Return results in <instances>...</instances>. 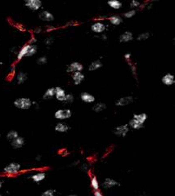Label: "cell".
<instances>
[{"instance_id":"83f0119b","label":"cell","mask_w":175,"mask_h":196,"mask_svg":"<svg viewBox=\"0 0 175 196\" xmlns=\"http://www.w3.org/2000/svg\"><path fill=\"white\" fill-rule=\"evenodd\" d=\"M26 79H27V75H26V74H25L23 72L19 73L16 76V80H17V83L19 84L25 83Z\"/></svg>"},{"instance_id":"cb8c5ba5","label":"cell","mask_w":175,"mask_h":196,"mask_svg":"<svg viewBox=\"0 0 175 196\" xmlns=\"http://www.w3.org/2000/svg\"><path fill=\"white\" fill-rule=\"evenodd\" d=\"M107 109V105L102 102H98L92 106V110L96 113H100Z\"/></svg>"},{"instance_id":"7c38bea8","label":"cell","mask_w":175,"mask_h":196,"mask_svg":"<svg viewBox=\"0 0 175 196\" xmlns=\"http://www.w3.org/2000/svg\"><path fill=\"white\" fill-rule=\"evenodd\" d=\"M80 98H81V100H83L84 102L88 103V104L93 103L96 100L95 96H93V95H92V94H90V93H88V92H82V93H81Z\"/></svg>"},{"instance_id":"4dcf8cb0","label":"cell","mask_w":175,"mask_h":196,"mask_svg":"<svg viewBox=\"0 0 175 196\" xmlns=\"http://www.w3.org/2000/svg\"><path fill=\"white\" fill-rule=\"evenodd\" d=\"M136 13H137V11L134 10V9H131V10H129V11H127V12H125L123 14V17H125V18H127V19H130L132 17H133V16H135Z\"/></svg>"},{"instance_id":"8d00e7d4","label":"cell","mask_w":175,"mask_h":196,"mask_svg":"<svg viewBox=\"0 0 175 196\" xmlns=\"http://www.w3.org/2000/svg\"><path fill=\"white\" fill-rule=\"evenodd\" d=\"M131 54L130 53H126V54H124V56H123V57H124V59L127 60H129L130 59H131Z\"/></svg>"},{"instance_id":"e0dca14e","label":"cell","mask_w":175,"mask_h":196,"mask_svg":"<svg viewBox=\"0 0 175 196\" xmlns=\"http://www.w3.org/2000/svg\"><path fill=\"white\" fill-rule=\"evenodd\" d=\"M25 145V139L21 136H18L12 141V146L14 149H20Z\"/></svg>"},{"instance_id":"5bb4252c","label":"cell","mask_w":175,"mask_h":196,"mask_svg":"<svg viewBox=\"0 0 175 196\" xmlns=\"http://www.w3.org/2000/svg\"><path fill=\"white\" fill-rule=\"evenodd\" d=\"M39 17L42 20L48 21V22H50V21H52V20H54L53 15L50 12H48V11H43L42 12H40Z\"/></svg>"},{"instance_id":"ab89813d","label":"cell","mask_w":175,"mask_h":196,"mask_svg":"<svg viewBox=\"0 0 175 196\" xmlns=\"http://www.w3.org/2000/svg\"><path fill=\"white\" fill-rule=\"evenodd\" d=\"M2 185H3V181H0V189L2 187Z\"/></svg>"},{"instance_id":"44dd1931","label":"cell","mask_w":175,"mask_h":196,"mask_svg":"<svg viewBox=\"0 0 175 196\" xmlns=\"http://www.w3.org/2000/svg\"><path fill=\"white\" fill-rule=\"evenodd\" d=\"M102 67V63L100 60H97L92 61L91 64L88 65V70L89 71H95L97 70L98 69Z\"/></svg>"},{"instance_id":"8992f818","label":"cell","mask_w":175,"mask_h":196,"mask_svg":"<svg viewBox=\"0 0 175 196\" xmlns=\"http://www.w3.org/2000/svg\"><path fill=\"white\" fill-rule=\"evenodd\" d=\"M161 83L167 87L173 86L174 84H175L174 74H173L171 73H167V74H164L161 78Z\"/></svg>"},{"instance_id":"ba28073f","label":"cell","mask_w":175,"mask_h":196,"mask_svg":"<svg viewBox=\"0 0 175 196\" xmlns=\"http://www.w3.org/2000/svg\"><path fill=\"white\" fill-rule=\"evenodd\" d=\"M25 7L32 11H38L42 7V2L40 0H26Z\"/></svg>"},{"instance_id":"f35d334b","label":"cell","mask_w":175,"mask_h":196,"mask_svg":"<svg viewBox=\"0 0 175 196\" xmlns=\"http://www.w3.org/2000/svg\"><path fill=\"white\" fill-rule=\"evenodd\" d=\"M52 42H53V39L52 38H48V39L46 40L45 44H48V45H50L51 44H52Z\"/></svg>"},{"instance_id":"2e32d148","label":"cell","mask_w":175,"mask_h":196,"mask_svg":"<svg viewBox=\"0 0 175 196\" xmlns=\"http://www.w3.org/2000/svg\"><path fill=\"white\" fill-rule=\"evenodd\" d=\"M128 126H129V128H131L133 130H140L143 128L144 124H141L140 122L134 119H131L128 122Z\"/></svg>"},{"instance_id":"6da1fadb","label":"cell","mask_w":175,"mask_h":196,"mask_svg":"<svg viewBox=\"0 0 175 196\" xmlns=\"http://www.w3.org/2000/svg\"><path fill=\"white\" fill-rule=\"evenodd\" d=\"M13 104L16 108L20 109V110H28L31 107L32 101L30 99L26 97H20L14 100Z\"/></svg>"},{"instance_id":"3957f363","label":"cell","mask_w":175,"mask_h":196,"mask_svg":"<svg viewBox=\"0 0 175 196\" xmlns=\"http://www.w3.org/2000/svg\"><path fill=\"white\" fill-rule=\"evenodd\" d=\"M20 168H21V167H20V164L11 163V164H8L4 168V172L7 174H9V175H15V174L20 172Z\"/></svg>"},{"instance_id":"836d02e7","label":"cell","mask_w":175,"mask_h":196,"mask_svg":"<svg viewBox=\"0 0 175 196\" xmlns=\"http://www.w3.org/2000/svg\"><path fill=\"white\" fill-rule=\"evenodd\" d=\"M56 191L54 190H47L44 192L42 193L41 196H55Z\"/></svg>"},{"instance_id":"4fadbf2b","label":"cell","mask_w":175,"mask_h":196,"mask_svg":"<svg viewBox=\"0 0 175 196\" xmlns=\"http://www.w3.org/2000/svg\"><path fill=\"white\" fill-rule=\"evenodd\" d=\"M133 39V34L130 31H125L123 32L119 38L120 43H128Z\"/></svg>"},{"instance_id":"1f68e13d","label":"cell","mask_w":175,"mask_h":196,"mask_svg":"<svg viewBox=\"0 0 175 196\" xmlns=\"http://www.w3.org/2000/svg\"><path fill=\"white\" fill-rule=\"evenodd\" d=\"M36 52H37V47H36L35 45H32L30 44V48H29V51L28 53H27V55L26 56H34Z\"/></svg>"},{"instance_id":"7a4b0ae2","label":"cell","mask_w":175,"mask_h":196,"mask_svg":"<svg viewBox=\"0 0 175 196\" xmlns=\"http://www.w3.org/2000/svg\"><path fill=\"white\" fill-rule=\"evenodd\" d=\"M71 116L72 111L70 109H60L57 110L54 114V117L58 120L68 119Z\"/></svg>"},{"instance_id":"277c9868","label":"cell","mask_w":175,"mask_h":196,"mask_svg":"<svg viewBox=\"0 0 175 196\" xmlns=\"http://www.w3.org/2000/svg\"><path fill=\"white\" fill-rule=\"evenodd\" d=\"M134 101V98L132 96H126L120 97L116 101V105L119 107H123V106H127L128 105L132 104Z\"/></svg>"},{"instance_id":"60d3db41","label":"cell","mask_w":175,"mask_h":196,"mask_svg":"<svg viewBox=\"0 0 175 196\" xmlns=\"http://www.w3.org/2000/svg\"><path fill=\"white\" fill-rule=\"evenodd\" d=\"M173 43H174V44H175V37H174V39H173Z\"/></svg>"},{"instance_id":"e575fe53","label":"cell","mask_w":175,"mask_h":196,"mask_svg":"<svg viewBox=\"0 0 175 196\" xmlns=\"http://www.w3.org/2000/svg\"><path fill=\"white\" fill-rule=\"evenodd\" d=\"M75 100V98H74V96L72 95V94H66V100H65V102H66V103H72L73 101Z\"/></svg>"},{"instance_id":"52a82bcc","label":"cell","mask_w":175,"mask_h":196,"mask_svg":"<svg viewBox=\"0 0 175 196\" xmlns=\"http://www.w3.org/2000/svg\"><path fill=\"white\" fill-rule=\"evenodd\" d=\"M84 70V66L83 65L78 62V61H74L71 64L67 66V69H66V71L68 73H74L76 72H82V70Z\"/></svg>"},{"instance_id":"d4e9b609","label":"cell","mask_w":175,"mask_h":196,"mask_svg":"<svg viewBox=\"0 0 175 196\" xmlns=\"http://www.w3.org/2000/svg\"><path fill=\"white\" fill-rule=\"evenodd\" d=\"M109 21H110L113 25H119L123 22V20H122V18H121L119 16L114 15V16H111L109 17Z\"/></svg>"},{"instance_id":"9c48e42d","label":"cell","mask_w":175,"mask_h":196,"mask_svg":"<svg viewBox=\"0 0 175 196\" xmlns=\"http://www.w3.org/2000/svg\"><path fill=\"white\" fill-rule=\"evenodd\" d=\"M91 30L92 32L96 33V34H102L106 30V25L104 23L101 22V21H96L92 25Z\"/></svg>"},{"instance_id":"d590c367","label":"cell","mask_w":175,"mask_h":196,"mask_svg":"<svg viewBox=\"0 0 175 196\" xmlns=\"http://www.w3.org/2000/svg\"><path fill=\"white\" fill-rule=\"evenodd\" d=\"M46 62H47V57L46 56H41L37 60V63L39 65H44Z\"/></svg>"},{"instance_id":"74e56055","label":"cell","mask_w":175,"mask_h":196,"mask_svg":"<svg viewBox=\"0 0 175 196\" xmlns=\"http://www.w3.org/2000/svg\"><path fill=\"white\" fill-rule=\"evenodd\" d=\"M94 196H104V195L103 194L98 190H95V191H94Z\"/></svg>"},{"instance_id":"ffe728a7","label":"cell","mask_w":175,"mask_h":196,"mask_svg":"<svg viewBox=\"0 0 175 196\" xmlns=\"http://www.w3.org/2000/svg\"><path fill=\"white\" fill-rule=\"evenodd\" d=\"M107 4L110 8H111L112 9H115V10H119L123 6L122 3L119 0H109L107 2Z\"/></svg>"},{"instance_id":"ee69618b","label":"cell","mask_w":175,"mask_h":196,"mask_svg":"<svg viewBox=\"0 0 175 196\" xmlns=\"http://www.w3.org/2000/svg\"><path fill=\"white\" fill-rule=\"evenodd\" d=\"M0 136H1V135H0Z\"/></svg>"},{"instance_id":"ac0fdd59","label":"cell","mask_w":175,"mask_h":196,"mask_svg":"<svg viewBox=\"0 0 175 196\" xmlns=\"http://www.w3.org/2000/svg\"><path fill=\"white\" fill-rule=\"evenodd\" d=\"M69 129H70V127L65 123H58L55 126V131L60 132V133H65V132H68Z\"/></svg>"},{"instance_id":"b9f144b4","label":"cell","mask_w":175,"mask_h":196,"mask_svg":"<svg viewBox=\"0 0 175 196\" xmlns=\"http://www.w3.org/2000/svg\"><path fill=\"white\" fill-rule=\"evenodd\" d=\"M66 196H76V195H66Z\"/></svg>"},{"instance_id":"d6a6232c","label":"cell","mask_w":175,"mask_h":196,"mask_svg":"<svg viewBox=\"0 0 175 196\" xmlns=\"http://www.w3.org/2000/svg\"><path fill=\"white\" fill-rule=\"evenodd\" d=\"M141 2L139 1H138V0H132L131 2H130V4H129V6H130V8L132 9H134L135 10V8H140V6H141Z\"/></svg>"},{"instance_id":"5b68a950","label":"cell","mask_w":175,"mask_h":196,"mask_svg":"<svg viewBox=\"0 0 175 196\" xmlns=\"http://www.w3.org/2000/svg\"><path fill=\"white\" fill-rule=\"evenodd\" d=\"M129 132V126L128 124H121L117 126L115 130H114V133L116 134V136H125Z\"/></svg>"},{"instance_id":"603a6c76","label":"cell","mask_w":175,"mask_h":196,"mask_svg":"<svg viewBox=\"0 0 175 196\" xmlns=\"http://www.w3.org/2000/svg\"><path fill=\"white\" fill-rule=\"evenodd\" d=\"M31 178L35 182H40L46 178V174L44 172H37L31 176Z\"/></svg>"},{"instance_id":"30bf717a","label":"cell","mask_w":175,"mask_h":196,"mask_svg":"<svg viewBox=\"0 0 175 196\" xmlns=\"http://www.w3.org/2000/svg\"><path fill=\"white\" fill-rule=\"evenodd\" d=\"M117 185H119V183L116 181L115 179H112V178H106L104 180L103 183H102V187L106 190L108 189H111L113 187H116Z\"/></svg>"},{"instance_id":"484cf974","label":"cell","mask_w":175,"mask_h":196,"mask_svg":"<svg viewBox=\"0 0 175 196\" xmlns=\"http://www.w3.org/2000/svg\"><path fill=\"white\" fill-rule=\"evenodd\" d=\"M53 96H55V88H49L44 92L43 98L44 99H51Z\"/></svg>"},{"instance_id":"4316f807","label":"cell","mask_w":175,"mask_h":196,"mask_svg":"<svg viewBox=\"0 0 175 196\" xmlns=\"http://www.w3.org/2000/svg\"><path fill=\"white\" fill-rule=\"evenodd\" d=\"M90 184H91L92 188L93 189V190H94V191H95V190H99V187H100L99 181H98V180H97V176H92L91 180H90Z\"/></svg>"},{"instance_id":"8fae6325","label":"cell","mask_w":175,"mask_h":196,"mask_svg":"<svg viewBox=\"0 0 175 196\" xmlns=\"http://www.w3.org/2000/svg\"><path fill=\"white\" fill-rule=\"evenodd\" d=\"M66 96V93L63 88H60V87L55 88V97H56V100H59V101H65Z\"/></svg>"},{"instance_id":"7402d4cb","label":"cell","mask_w":175,"mask_h":196,"mask_svg":"<svg viewBox=\"0 0 175 196\" xmlns=\"http://www.w3.org/2000/svg\"><path fill=\"white\" fill-rule=\"evenodd\" d=\"M30 44H26V45H25L24 47L20 49V52H18V54H17V60H21L24 56H25L27 55L29 48H30Z\"/></svg>"},{"instance_id":"d6986e66","label":"cell","mask_w":175,"mask_h":196,"mask_svg":"<svg viewBox=\"0 0 175 196\" xmlns=\"http://www.w3.org/2000/svg\"><path fill=\"white\" fill-rule=\"evenodd\" d=\"M133 119L138 120L141 124H144L146 123L147 119H148V116H147V115L146 113H138V114H134L133 115Z\"/></svg>"},{"instance_id":"9a60e30c","label":"cell","mask_w":175,"mask_h":196,"mask_svg":"<svg viewBox=\"0 0 175 196\" xmlns=\"http://www.w3.org/2000/svg\"><path fill=\"white\" fill-rule=\"evenodd\" d=\"M84 79V74L82 72H76L72 74V80L76 85H80Z\"/></svg>"},{"instance_id":"f1b7e54d","label":"cell","mask_w":175,"mask_h":196,"mask_svg":"<svg viewBox=\"0 0 175 196\" xmlns=\"http://www.w3.org/2000/svg\"><path fill=\"white\" fill-rule=\"evenodd\" d=\"M18 136H19L18 132H16V131H14V130H12V131H10L7 134V139L12 141L13 140H15L16 138H17Z\"/></svg>"},{"instance_id":"f546056e","label":"cell","mask_w":175,"mask_h":196,"mask_svg":"<svg viewBox=\"0 0 175 196\" xmlns=\"http://www.w3.org/2000/svg\"><path fill=\"white\" fill-rule=\"evenodd\" d=\"M150 36H151L150 33L148 32L142 33V34H140L138 35V37H137V40L139 41V42H141V41H146V40L149 39Z\"/></svg>"},{"instance_id":"7bdbcfd3","label":"cell","mask_w":175,"mask_h":196,"mask_svg":"<svg viewBox=\"0 0 175 196\" xmlns=\"http://www.w3.org/2000/svg\"><path fill=\"white\" fill-rule=\"evenodd\" d=\"M0 196H2V195H0Z\"/></svg>"}]
</instances>
